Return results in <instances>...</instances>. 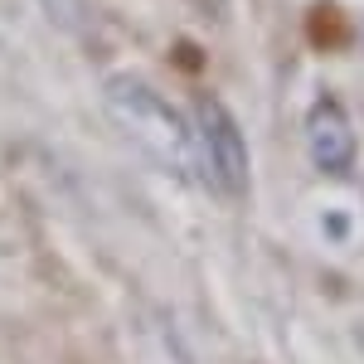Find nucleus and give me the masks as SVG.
Wrapping results in <instances>:
<instances>
[{"instance_id":"f257e3e1","label":"nucleus","mask_w":364,"mask_h":364,"mask_svg":"<svg viewBox=\"0 0 364 364\" xmlns=\"http://www.w3.org/2000/svg\"><path fill=\"white\" fill-rule=\"evenodd\" d=\"M107 112L112 122L136 141L141 151L156 161L161 170H170L180 185H195V190H209V175H204V151H199V132L195 117H185L175 102H170L161 87H151L136 73H112L107 87Z\"/></svg>"},{"instance_id":"f03ea898","label":"nucleus","mask_w":364,"mask_h":364,"mask_svg":"<svg viewBox=\"0 0 364 364\" xmlns=\"http://www.w3.org/2000/svg\"><path fill=\"white\" fill-rule=\"evenodd\" d=\"M195 132H199V151H204V175L209 190H219L228 199H243L252 185V156L238 117L228 112L219 97H199L195 102Z\"/></svg>"},{"instance_id":"39448f33","label":"nucleus","mask_w":364,"mask_h":364,"mask_svg":"<svg viewBox=\"0 0 364 364\" xmlns=\"http://www.w3.org/2000/svg\"><path fill=\"white\" fill-rule=\"evenodd\" d=\"M355 340H360V350H364V326H355Z\"/></svg>"},{"instance_id":"7ed1b4c3","label":"nucleus","mask_w":364,"mask_h":364,"mask_svg":"<svg viewBox=\"0 0 364 364\" xmlns=\"http://www.w3.org/2000/svg\"><path fill=\"white\" fill-rule=\"evenodd\" d=\"M306 156L326 180H345L355 170V156H360L355 122H350V112L340 107L336 97H321L306 112Z\"/></svg>"},{"instance_id":"20e7f679","label":"nucleus","mask_w":364,"mask_h":364,"mask_svg":"<svg viewBox=\"0 0 364 364\" xmlns=\"http://www.w3.org/2000/svg\"><path fill=\"white\" fill-rule=\"evenodd\" d=\"M34 5L44 10V20H49L58 34L83 39L87 29H92V5H87V0H34Z\"/></svg>"}]
</instances>
